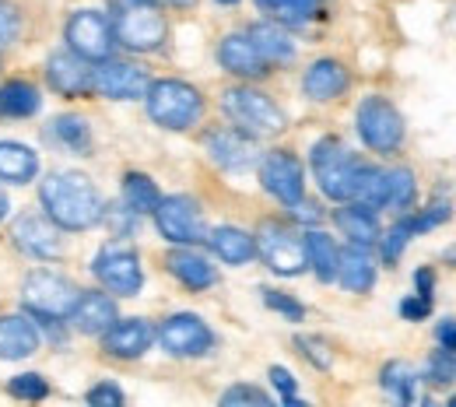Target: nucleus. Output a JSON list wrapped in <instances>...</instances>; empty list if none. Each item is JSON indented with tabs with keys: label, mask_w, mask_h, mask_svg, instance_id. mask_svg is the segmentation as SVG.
<instances>
[{
	"label": "nucleus",
	"mask_w": 456,
	"mask_h": 407,
	"mask_svg": "<svg viewBox=\"0 0 456 407\" xmlns=\"http://www.w3.org/2000/svg\"><path fill=\"white\" fill-rule=\"evenodd\" d=\"M358 134H362V141L372 151L390 155V151H397L400 141H403V119H400V113L387 99L372 95V99H365L358 106Z\"/></svg>",
	"instance_id": "nucleus-7"
},
{
	"label": "nucleus",
	"mask_w": 456,
	"mask_h": 407,
	"mask_svg": "<svg viewBox=\"0 0 456 407\" xmlns=\"http://www.w3.org/2000/svg\"><path fill=\"white\" fill-rule=\"evenodd\" d=\"M414 285H418V295H428V298H432V285H436L432 271H428V267H421V271L414 274Z\"/></svg>",
	"instance_id": "nucleus-51"
},
{
	"label": "nucleus",
	"mask_w": 456,
	"mask_h": 407,
	"mask_svg": "<svg viewBox=\"0 0 456 407\" xmlns=\"http://www.w3.org/2000/svg\"><path fill=\"white\" fill-rule=\"evenodd\" d=\"M151 215L159 222V232L166 235L169 242H175V246H193V242L208 239L200 208L190 197H166V200H159V208Z\"/></svg>",
	"instance_id": "nucleus-11"
},
{
	"label": "nucleus",
	"mask_w": 456,
	"mask_h": 407,
	"mask_svg": "<svg viewBox=\"0 0 456 407\" xmlns=\"http://www.w3.org/2000/svg\"><path fill=\"white\" fill-rule=\"evenodd\" d=\"M166 4H172V7H193L197 0H166Z\"/></svg>",
	"instance_id": "nucleus-53"
},
{
	"label": "nucleus",
	"mask_w": 456,
	"mask_h": 407,
	"mask_svg": "<svg viewBox=\"0 0 456 407\" xmlns=\"http://www.w3.org/2000/svg\"><path fill=\"white\" fill-rule=\"evenodd\" d=\"M414 235V229H411V218H403V222H397L390 232L379 239V246H383V260L387 264H397L400 253H403V246H407V239Z\"/></svg>",
	"instance_id": "nucleus-38"
},
{
	"label": "nucleus",
	"mask_w": 456,
	"mask_h": 407,
	"mask_svg": "<svg viewBox=\"0 0 456 407\" xmlns=\"http://www.w3.org/2000/svg\"><path fill=\"white\" fill-rule=\"evenodd\" d=\"M260 183L271 197H278L281 204H295L302 197V166L291 151H271L260 162Z\"/></svg>",
	"instance_id": "nucleus-15"
},
{
	"label": "nucleus",
	"mask_w": 456,
	"mask_h": 407,
	"mask_svg": "<svg viewBox=\"0 0 456 407\" xmlns=\"http://www.w3.org/2000/svg\"><path fill=\"white\" fill-rule=\"evenodd\" d=\"M99 281L113 295H137L144 285V271H141V260L134 249L126 246H106L99 256H95V267Z\"/></svg>",
	"instance_id": "nucleus-14"
},
{
	"label": "nucleus",
	"mask_w": 456,
	"mask_h": 407,
	"mask_svg": "<svg viewBox=\"0 0 456 407\" xmlns=\"http://www.w3.org/2000/svg\"><path fill=\"white\" fill-rule=\"evenodd\" d=\"M320 0H256V7L278 25H302L316 14Z\"/></svg>",
	"instance_id": "nucleus-33"
},
{
	"label": "nucleus",
	"mask_w": 456,
	"mask_h": 407,
	"mask_svg": "<svg viewBox=\"0 0 456 407\" xmlns=\"http://www.w3.org/2000/svg\"><path fill=\"white\" fill-rule=\"evenodd\" d=\"M351 200L362 204V208H369V211L387 208V173L383 169H372V166H358Z\"/></svg>",
	"instance_id": "nucleus-30"
},
{
	"label": "nucleus",
	"mask_w": 456,
	"mask_h": 407,
	"mask_svg": "<svg viewBox=\"0 0 456 407\" xmlns=\"http://www.w3.org/2000/svg\"><path fill=\"white\" fill-rule=\"evenodd\" d=\"M21 32V21H18V11L11 4H0V50L11 46Z\"/></svg>",
	"instance_id": "nucleus-43"
},
{
	"label": "nucleus",
	"mask_w": 456,
	"mask_h": 407,
	"mask_svg": "<svg viewBox=\"0 0 456 407\" xmlns=\"http://www.w3.org/2000/svg\"><path fill=\"white\" fill-rule=\"evenodd\" d=\"M436 338H439V345L446 351H456V320L453 316H446L439 327H436Z\"/></svg>",
	"instance_id": "nucleus-49"
},
{
	"label": "nucleus",
	"mask_w": 456,
	"mask_h": 407,
	"mask_svg": "<svg viewBox=\"0 0 456 407\" xmlns=\"http://www.w3.org/2000/svg\"><path fill=\"white\" fill-rule=\"evenodd\" d=\"M271 383L281 390V397H285V404H291V407H302V401L295 397V379H291V372L288 369H281V365H274L271 369Z\"/></svg>",
	"instance_id": "nucleus-46"
},
{
	"label": "nucleus",
	"mask_w": 456,
	"mask_h": 407,
	"mask_svg": "<svg viewBox=\"0 0 456 407\" xmlns=\"http://www.w3.org/2000/svg\"><path fill=\"white\" fill-rule=\"evenodd\" d=\"M246 36L253 39V46L260 50V57L267 60V63H288V60H295V43H291V36H288L278 21H256Z\"/></svg>",
	"instance_id": "nucleus-25"
},
{
	"label": "nucleus",
	"mask_w": 456,
	"mask_h": 407,
	"mask_svg": "<svg viewBox=\"0 0 456 407\" xmlns=\"http://www.w3.org/2000/svg\"><path fill=\"white\" fill-rule=\"evenodd\" d=\"M159 341L162 348L175 354V358H197V354H208L215 345V334L208 330V323L193 313H175L162 323L159 330Z\"/></svg>",
	"instance_id": "nucleus-13"
},
{
	"label": "nucleus",
	"mask_w": 456,
	"mask_h": 407,
	"mask_svg": "<svg viewBox=\"0 0 456 407\" xmlns=\"http://www.w3.org/2000/svg\"><path fill=\"white\" fill-rule=\"evenodd\" d=\"M11 239L21 253L36 256V260H57L63 253V239H60V225L43 215V211H25L18 215L14 229H11Z\"/></svg>",
	"instance_id": "nucleus-12"
},
{
	"label": "nucleus",
	"mask_w": 456,
	"mask_h": 407,
	"mask_svg": "<svg viewBox=\"0 0 456 407\" xmlns=\"http://www.w3.org/2000/svg\"><path fill=\"white\" fill-rule=\"evenodd\" d=\"M425 383L432 387H450L456 383V351H432L428 362H425Z\"/></svg>",
	"instance_id": "nucleus-36"
},
{
	"label": "nucleus",
	"mask_w": 456,
	"mask_h": 407,
	"mask_svg": "<svg viewBox=\"0 0 456 407\" xmlns=\"http://www.w3.org/2000/svg\"><path fill=\"white\" fill-rule=\"evenodd\" d=\"M7 390H11L14 397H21V401H43V397L50 394V387H46V379H43V376H36V372H25V376H14V379L7 383Z\"/></svg>",
	"instance_id": "nucleus-39"
},
{
	"label": "nucleus",
	"mask_w": 456,
	"mask_h": 407,
	"mask_svg": "<svg viewBox=\"0 0 456 407\" xmlns=\"http://www.w3.org/2000/svg\"><path fill=\"white\" fill-rule=\"evenodd\" d=\"M453 218V211H450V200L443 204V200H436L428 211H421L418 218H411V229L414 232H428V229H436V225H443V222H450Z\"/></svg>",
	"instance_id": "nucleus-40"
},
{
	"label": "nucleus",
	"mask_w": 456,
	"mask_h": 407,
	"mask_svg": "<svg viewBox=\"0 0 456 407\" xmlns=\"http://www.w3.org/2000/svg\"><path fill=\"white\" fill-rule=\"evenodd\" d=\"M53 134L67 148H74V151H88L92 148V130H88V123L81 117H60L53 123Z\"/></svg>",
	"instance_id": "nucleus-37"
},
{
	"label": "nucleus",
	"mask_w": 456,
	"mask_h": 407,
	"mask_svg": "<svg viewBox=\"0 0 456 407\" xmlns=\"http://www.w3.org/2000/svg\"><path fill=\"white\" fill-rule=\"evenodd\" d=\"M264 302L271 305V309H278V313H285L288 320H302L305 316V309L295 302V298H288L285 291H271V289H264Z\"/></svg>",
	"instance_id": "nucleus-42"
},
{
	"label": "nucleus",
	"mask_w": 456,
	"mask_h": 407,
	"mask_svg": "<svg viewBox=\"0 0 456 407\" xmlns=\"http://www.w3.org/2000/svg\"><path fill=\"white\" fill-rule=\"evenodd\" d=\"M295 345L302 348V354L316 365V369H330V354H327V345L320 338H295Z\"/></svg>",
	"instance_id": "nucleus-44"
},
{
	"label": "nucleus",
	"mask_w": 456,
	"mask_h": 407,
	"mask_svg": "<svg viewBox=\"0 0 456 407\" xmlns=\"http://www.w3.org/2000/svg\"><path fill=\"white\" fill-rule=\"evenodd\" d=\"M309 162H313V173H316L320 190H323L330 200H351L358 162L347 155V148H344L338 137H323V141L313 148Z\"/></svg>",
	"instance_id": "nucleus-6"
},
{
	"label": "nucleus",
	"mask_w": 456,
	"mask_h": 407,
	"mask_svg": "<svg viewBox=\"0 0 456 407\" xmlns=\"http://www.w3.org/2000/svg\"><path fill=\"white\" fill-rule=\"evenodd\" d=\"M46 77L60 95H92V60L77 57L74 50L53 53Z\"/></svg>",
	"instance_id": "nucleus-17"
},
{
	"label": "nucleus",
	"mask_w": 456,
	"mask_h": 407,
	"mask_svg": "<svg viewBox=\"0 0 456 407\" xmlns=\"http://www.w3.org/2000/svg\"><path fill=\"white\" fill-rule=\"evenodd\" d=\"M7 211H11V204H7V197H4V190H0V218H7Z\"/></svg>",
	"instance_id": "nucleus-52"
},
{
	"label": "nucleus",
	"mask_w": 456,
	"mask_h": 407,
	"mask_svg": "<svg viewBox=\"0 0 456 407\" xmlns=\"http://www.w3.org/2000/svg\"><path fill=\"white\" fill-rule=\"evenodd\" d=\"M123 200H126V208L130 211H137V215H151L155 208H159V186L148 179V175L141 173H126L123 175Z\"/></svg>",
	"instance_id": "nucleus-32"
},
{
	"label": "nucleus",
	"mask_w": 456,
	"mask_h": 407,
	"mask_svg": "<svg viewBox=\"0 0 456 407\" xmlns=\"http://www.w3.org/2000/svg\"><path fill=\"white\" fill-rule=\"evenodd\" d=\"M450 404H453V407H456V397H453V401H450Z\"/></svg>",
	"instance_id": "nucleus-55"
},
{
	"label": "nucleus",
	"mask_w": 456,
	"mask_h": 407,
	"mask_svg": "<svg viewBox=\"0 0 456 407\" xmlns=\"http://www.w3.org/2000/svg\"><path fill=\"white\" fill-rule=\"evenodd\" d=\"M166 264H169L172 278H179L186 289H193V291L211 289V285L218 281V271H215L204 256H197V253H190V249H172L169 256H166Z\"/></svg>",
	"instance_id": "nucleus-24"
},
{
	"label": "nucleus",
	"mask_w": 456,
	"mask_h": 407,
	"mask_svg": "<svg viewBox=\"0 0 456 407\" xmlns=\"http://www.w3.org/2000/svg\"><path fill=\"white\" fill-rule=\"evenodd\" d=\"M222 4H239V0H222Z\"/></svg>",
	"instance_id": "nucleus-54"
},
{
	"label": "nucleus",
	"mask_w": 456,
	"mask_h": 407,
	"mask_svg": "<svg viewBox=\"0 0 456 407\" xmlns=\"http://www.w3.org/2000/svg\"><path fill=\"white\" fill-rule=\"evenodd\" d=\"M334 222H338V229H341L351 242H358V246L379 242V222H376V215H372L369 208H362V204L341 208V211L334 215Z\"/></svg>",
	"instance_id": "nucleus-27"
},
{
	"label": "nucleus",
	"mask_w": 456,
	"mask_h": 407,
	"mask_svg": "<svg viewBox=\"0 0 456 407\" xmlns=\"http://www.w3.org/2000/svg\"><path fill=\"white\" fill-rule=\"evenodd\" d=\"M116 43L134 53H151L166 43V18L155 0H116Z\"/></svg>",
	"instance_id": "nucleus-2"
},
{
	"label": "nucleus",
	"mask_w": 456,
	"mask_h": 407,
	"mask_svg": "<svg viewBox=\"0 0 456 407\" xmlns=\"http://www.w3.org/2000/svg\"><path fill=\"white\" fill-rule=\"evenodd\" d=\"M365 249L369 246H358V242H351L347 249H338V278L347 291H369L376 281V267Z\"/></svg>",
	"instance_id": "nucleus-22"
},
{
	"label": "nucleus",
	"mask_w": 456,
	"mask_h": 407,
	"mask_svg": "<svg viewBox=\"0 0 456 407\" xmlns=\"http://www.w3.org/2000/svg\"><path fill=\"white\" fill-rule=\"evenodd\" d=\"M288 208H291V218H295V222H305V225H316V222H320V208L309 204V200H302V197H298L295 204H288Z\"/></svg>",
	"instance_id": "nucleus-48"
},
{
	"label": "nucleus",
	"mask_w": 456,
	"mask_h": 407,
	"mask_svg": "<svg viewBox=\"0 0 456 407\" xmlns=\"http://www.w3.org/2000/svg\"><path fill=\"white\" fill-rule=\"evenodd\" d=\"M428 309H432V298L428 295H414V298H403L400 302V313L407 320H421V316H428Z\"/></svg>",
	"instance_id": "nucleus-47"
},
{
	"label": "nucleus",
	"mask_w": 456,
	"mask_h": 407,
	"mask_svg": "<svg viewBox=\"0 0 456 407\" xmlns=\"http://www.w3.org/2000/svg\"><path fill=\"white\" fill-rule=\"evenodd\" d=\"M414 204V173L411 169H394L387 173V208L407 211Z\"/></svg>",
	"instance_id": "nucleus-35"
},
{
	"label": "nucleus",
	"mask_w": 456,
	"mask_h": 407,
	"mask_svg": "<svg viewBox=\"0 0 456 407\" xmlns=\"http://www.w3.org/2000/svg\"><path fill=\"white\" fill-rule=\"evenodd\" d=\"M151 88V77L144 67L137 63H126V60H99L92 67V92L106 95V99H119V102H130V99H144Z\"/></svg>",
	"instance_id": "nucleus-8"
},
{
	"label": "nucleus",
	"mask_w": 456,
	"mask_h": 407,
	"mask_svg": "<svg viewBox=\"0 0 456 407\" xmlns=\"http://www.w3.org/2000/svg\"><path fill=\"white\" fill-rule=\"evenodd\" d=\"M218 60L235 77H264L267 67H271L267 60L260 57V50L253 46L249 36H225L222 46H218Z\"/></svg>",
	"instance_id": "nucleus-18"
},
{
	"label": "nucleus",
	"mask_w": 456,
	"mask_h": 407,
	"mask_svg": "<svg viewBox=\"0 0 456 407\" xmlns=\"http://www.w3.org/2000/svg\"><path fill=\"white\" fill-rule=\"evenodd\" d=\"M222 404L232 407V404H260L267 407L271 404V397L264 394V390H256V387H232L228 394H222Z\"/></svg>",
	"instance_id": "nucleus-41"
},
{
	"label": "nucleus",
	"mask_w": 456,
	"mask_h": 407,
	"mask_svg": "<svg viewBox=\"0 0 456 407\" xmlns=\"http://www.w3.org/2000/svg\"><path fill=\"white\" fill-rule=\"evenodd\" d=\"M39 348V330L25 316H0V358H28Z\"/></svg>",
	"instance_id": "nucleus-23"
},
{
	"label": "nucleus",
	"mask_w": 456,
	"mask_h": 407,
	"mask_svg": "<svg viewBox=\"0 0 456 407\" xmlns=\"http://www.w3.org/2000/svg\"><path fill=\"white\" fill-rule=\"evenodd\" d=\"M208 151L222 169L242 173L256 162V137H249L242 130H215V134H208Z\"/></svg>",
	"instance_id": "nucleus-16"
},
{
	"label": "nucleus",
	"mask_w": 456,
	"mask_h": 407,
	"mask_svg": "<svg viewBox=\"0 0 456 407\" xmlns=\"http://www.w3.org/2000/svg\"><path fill=\"white\" fill-rule=\"evenodd\" d=\"M414 387H418V376H414V369L407 365V362H390L387 369H383V390L400 401V404H411L414 401Z\"/></svg>",
	"instance_id": "nucleus-34"
},
{
	"label": "nucleus",
	"mask_w": 456,
	"mask_h": 407,
	"mask_svg": "<svg viewBox=\"0 0 456 407\" xmlns=\"http://www.w3.org/2000/svg\"><path fill=\"white\" fill-rule=\"evenodd\" d=\"M67 43H70V50L77 57L99 63V60L113 57L116 32L113 25L106 21V14H99V11H77L67 21Z\"/></svg>",
	"instance_id": "nucleus-10"
},
{
	"label": "nucleus",
	"mask_w": 456,
	"mask_h": 407,
	"mask_svg": "<svg viewBox=\"0 0 456 407\" xmlns=\"http://www.w3.org/2000/svg\"><path fill=\"white\" fill-rule=\"evenodd\" d=\"M70 320L81 334H106L116 323V302L102 291H81Z\"/></svg>",
	"instance_id": "nucleus-20"
},
{
	"label": "nucleus",
	"mask_w": 456,
	"mask_h": 407,
	"mask_svg": "<svg viewBox=\"0 0 456 407\" xmlns=\"http://www.w3.org/2000/svg\"><path fill=\"white\" fill-rule=\"evenodd\" d=\"M77 295L81 291L74 289L67 278H60L53 271H32L25 278V289H21V298L25 305L39 316V320H70L74 305H77Z\"/></svg>",
	"instance_id": "nucleus-5"
},
{
	"label": "nucleus",
	"mask_w": 456,
	"mask_h": 407,
	"mask_svg": "<svg viewBox=\"0 0 456 407\" xmlns=\"http://www.w3.org/2000/svg\"><path fill=\"white\" fill-rule=\"evenodd\" d=\"M204 242H208L225 264H249V260L256 256V239L249 232H242V229H232V225H222V229L208 232Z\"/></svg>",
	"instance_id": "nucleus-26"
},
{
	"label": "nucleus",
	"mask_w": 456,
	"mask_h": 407,
	"mask_svg": "<svg viewBox=\"0 0 456 407\" xmlns=\"http://www.w3.org/2000/svg\"><path fill=\"white\" fill-rule=\"evenodd\" d=\"M110 218H113V232L116 235H123V232H130L134 225H137V211H123V208H116V211H110Z\"/></svg>",
	"instance_id": "nucleus-50"
},
{
	"label": "nucleus",
	"mask_w": 456,
	"mask_h": 407,
	"mask_svg": "<svg viewBox=\"0 0 456 407\" xmlns=\"http://www.w3.org/2000/svg\"><path fill=\"white\" fill-rule=\"evenodd\" d=\"M302 88H305L309 99L330 102V99H338L344 88H347V70H344L338 60H316V63L305 70Z\"/></svg>",
	"instance_id": "nucleus-21"
},
{
	"label": "nucleus",
	"mask_w": 456,
	"mask_h": 407,
	"mask_svg": "<svg viewBox=\"0 0 456 407\" xmlns=\"http://www.w3.org/2000/svg\"><path fill=\"white\" fill-rule=\"evenodd\" d=\"M43 208L46 215L67 232H81L99 225L102 211V197L92 186V179L85 173H53L43 179Z\"/></svg>",
	"instance_id": "nucleus-1"
},
{
	"label": "nucleus",
	"mask_w": 456,
	"mask_h": 407,
	"mask_svg": "<svg viewBox=\"0 0 456 407\" xmlns=\"http://www.w3.org/2000/svg\"><path fill=\"white\" fill-rule=\"evenodd\" d=\"M88 404L119 407L123 404V394H119V387H113V383H99V387H92V390H88Z\"/></svg>",
	"instance_id": "nucleus-45"
},
{
	"label": "nucleus",
	"mask_w": 456,
	"mask_h": 407,
	"mask_svg": "<svg viewBox=\"0 0 456 407\" xmlns=\"http://www.w3.org/2000/svg\"><path fill=\"white\" fill-rule=\"evenodd\" d=\"M36 173H39V159L25 144L0 141V179H7V183H28Z\"/></svg>",
	"instance_id": "nucleus-28"
},
{
	"label": "nucleus",
	"mask_w": 456,
	"mask_h": 407,
	"mask_svg": "<svg viewBox=\"0 0 456 407\" xmlns=\"http://www.w3.org/2000/svg\"><path fill=\"white\" fill-rule=\"evenodd\" d=\"M155 330L148 320H116L113 327L106 330V351L116 358H141L144 351L151 348Z\"/></svg>",
	"instance_id": "nucleus-19"
},
{
	"label": "nucleus",
	"mask_w": 456,
	"mask_h": 407,
	"mask_svg": "<svg viewBox=\"0 0 456 407\" xmlns=\"http://www.w3.org/2000/svg\"><path fill=\"white\" fill-rule=\"evenodd\" d=\"M228 119L235 123V130L249 134V137H274L285 130V113L274 106L271 95L256 92V88H228L225 99Z\"/></svg>",
	"instance_id": "nucleus-4"
},
{
	"label": "nucleus",
	"mask_w": 456,
	"mask_h": 407,
	"mask_svg": "<svg viewBox=\"0 0 456 407\" xmlns=\"http://www.w3.org/2000/svg\"><path fill=\"white\" fill-rule=\"evenodd\" d=\"M256 239V253L264 256V264L274 271V274H298L305 267V242L298 235L278 225V222H264L260 232L253 235Z\"/></svg>",
	"instance_id": "nucleus-9"
},
{
	"label": "nucleus",
	"mask_w": 456,
	"mask_h": 407,
	"mask_svg": "<svg viewBox=\"0 0 456 407\" xmlns=\"http://www.w3.org/2000/svg\"><path fill=\"white\" fill-rule=\"evenodd\" d=\"M39 110V92L25 81H11L0 88V117H32Z\"/></svg>",
	"instance_id": "nucleus-31"
},
{
	"label": "nucleus",
	"mask_w": 456,
	"mask_h": 407,
	"mask_svg": "<svg viewBox=\"0 0 456 407\" xmlns=\"http://www.w3.org/2000/svg\"><path fill=\"white\" fill-rule=\"evenodd\" d=\"M144 99H148V117L166 130H190L204 113L200 92L186 81H155Z\"/></svg>",
	"instance_id": "nucleus-3"
},
{
	"label": "nucleus",
	"mask_w": 456,
	"mask_h": 407,
	"mask_svg": "<svg viewBox=\"0 0 456 407\" xmlns=\"http://www.w3.org/2000/svg\"><path fill=\"white\" fill-rule=\"evenodd\" d=\"M305 264L316 271L320 281H334L338 278V246L327 232H309L305 239Z\"/></svg>",
	"instance_id": "nucleus-29"
}]
</instances>
